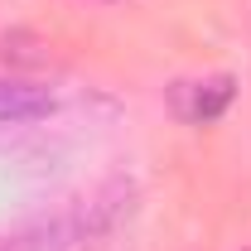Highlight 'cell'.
Masks as SVG:
<instances>
[{
    "mask_svg": "<svg viewBox=\"0 0 251 251\" xmlns=\"http://www.w3.org/2000/svg\"><path fill=\"white\" fill-rule=\"evenodd\" d=\"M232 106V77H208V82H179V116L193 126L218 121L222 111Z\"/></svg>",
    "mask_w": 251,
    "mask_h": 251,
    "instance_id": "1",
    "label": "cell"
},
{
    "mask_svg": "<svg viewBox=\"0 0 251 251\" xmlns=\"http://www.w3.org/2000/svg\"><path fill=\"white\" fill-rule=\"evenodd\" d=\"M53 111V97L49 87H34V82H0V121H34V116H49Z\"/></svg>",
    "mask_w": 251,
    "mask_h": 251,
    "instance_id": "2",
    "label": "cell"
},
{
    "mask_svg": "<svg viewBox=\"0 0 251 251\" xmlns=\"http://www.w3.org/2000/svg\"><path fill=\"white\" fill-rule=\"evenodd\" d=\"M0 251H10V247H0Z\"/></svg>",
    "mask_w": 251,
    "mask_h": 251,
    "instance_id": "3",
    "label": "cell"
}]
</instances>
